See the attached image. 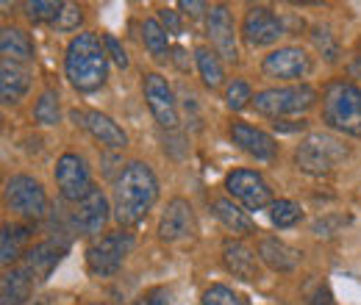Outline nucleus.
<instances>
[{"label":"nucleus","mask_w":361,"mask_h":305,"mask_svg":"<svg viewBox=\"0 0 361 305\" xmlns=\"http://www.w3.org/2000/svg\"><path fill=\"white\" fill-rule=\"evenodd\" d=\"M159 200V178L145 161H131L123 167L114 183V219L123 228H134L147 217Z\"/></svg>","instance_id":"obj_1"},{"label":"nucleus","mask_w":361,"mask_h":305,"mask_svg":"<svg viewBox=\"0 0 361 305\" xmlns=\"http://www.w3.org/2000/svg\"><path fill=\"white\" fill-rule=\"evenodd\" d=\"M64 75L70 87L81 94H92L109 81V53L103 37L94 31L75 34L64 50Z\"/></svg>","instance_id":"obj_2"},{"label":"nucleus","mask_w":361,"mask_h":305,"mask_svg":"<svg viewBox=\"0 0 361 305\" xmlns=\"http://www.w3.org/2000/svg\"><path fill=\"white\" fill-rule=\"evenodd\" d=\"M322 123L336 133L361 139V87L334 78L322 89Z\"/></svg>","instance_id":"obj_3"},{"label":"nucleus","mask_w":361,"mask_h":305,"mask_svg":"<svg viewBox=\"0 0 361 305\" xmlns=\"http://www.w3.org/2000/svg\"><path fill=\"white\" fill-rule=\"evenodd\" d=\"M345 158H348V147L331 133H309L295 147V167L312 178L331 175Z\"/></svg>","instance_id":"obj_4"},{"label":"nucleus","mask_w":361,"mask_h":305,"mask_svg":"<svg viewBox=\"0 0 361 305\" xmlns=\"http://www.w3.org/2000/svg\"><path fill=\"white\" fill-rule=\"evenodd\" d=\"M317 100V89L309 84H295V87H270L256 92L253 97V108L262 114V117H270V120H281V117H289V114H303L314 106Z\"/></svg>","instance_id":"obj_5"},{"label":"nucleus","mask_w":361,"mask_h":305,"mask_svg":"<svg viewBox=\"0 0 361 305\" xmlns=\"http://www.w3.org/2000/svg\"><path fill=\"white\" fill-rule=\"evenodd\" d=\"M131 250H134V233H128L126 228L111 230L87 247V266L94 278H109L123 266Z\"/></svg>","instance_id":"obj_6"},{"label":"nucleus","mask_w":361,"mask_h":305,"mask_svg":"<svg viewBox=\"0 0 361 305\" xmlns=\"http://www.w3.org/2000/svg\"><path fill=\"white\" fill-rule=\"evenodd\" d=\"M6 206L20 219H42L47 214V192L45 186L31 175H11L3 186Z\"/></svg>","instance_id":"obj_7"},{"label":"nucleus","mask_w":361,"mask_h":305,"mask_svg":"<svg viewBox=\"0 0 361 305\" xmlns=\"http://www.w3.org/2000/svg\"><path fill=\"white\" fill-rule=\"evenodd\" d=\"M312 73H314V61L309 50H303L300 44L275 47L262 58V75L270 81H300L309 78Z\"/></svg>","instance_id":"obj_8"},{"label":"nucleus","mask_w":361,"mask_h":305,"mask_svg":"<svg viewBox=\"0 0 361 305\" xmlns=\"http://www.w3.org/2000/svg\"><path fill=\"white\" fill-rule=\"evenodd\" d=\"M226 192L228 197L247 211H264L272 203V189L264 180V175L256 170H233L226 175Z\"/></svg>","instance_id":"obj_9"},{"label":"nucleus","mask_w":361,"mask_h":305,"mask_svg":"<svg viewBox=\"0 0 361 305\" xmlns=\"http://www.w3.org/2000/svg\"><path fill=\"white\" fill-rule=\"evenodd\" d=\"M142 94H145V103H147L156 125L164 128V131H176L180 123V114L173 87L167 84V78L161 73H145L142 75Z\"/></svg>","instance_id":"obj_10"},{"label":"nucleus","mask_w":361,"mask_h":305,"mask_svg":"<svg viewBox=\"0 0 361 305\" xmlns=\"http://www.w3.org/2000/svg\"><path fill=\"white\" fill-rule=\"evenodd\" d=\"M239 34H242V39L247 47H270L275 44L283 34H286V28H283V20L272 11L270 6H247V11H245V17H242V28H239Z\"/></svg>","instance_id":"obj_11"},{"label":"nucleus","mask_w":361,"mask_h":305,"mask_svg":"<svg viewBox=\"0 0 361 305\" xmlns=\"http://www.w3.org/2000/svg\"><path fill=\"white\" fill-rule=\"evenodd\" d=\"M56 186L59 194L70 203H81L92 189V173L84 156L78 153H61L56 161Z\"/></svg>","instance_id":"obj_12"},{"label":"nucleus","mask_w":361,"mask_h":305,"mask_svg":"<svg viewBox=\"0 0 361 305\" xmlns=\"http://www.w3.org/2000/svg\"><path fill=\"white\" fill-rule=\"evenodd\" d=\"M206 37L212 39V47L217 50L220 58L236 61L239 58V47H236V25H233V14L226 3H214L206 11Z\"/></svg>","instance_id":"obj_13"},{"label":"nucleus","mask_w":361,"mask_h":305,"mask_svg":"<svg viewBox=\"0 0 361 305\" xmlns=\"http://www.w3.org/2000/svg\"><path fill=\"white\" fill-rule=\"evenodd\" d=\"M228 136H231V142L242 153H247L256 161H272V158H278V142L267 131H262V128H256V125H250L245 120H233L231 128H228Z\"/></svg>","instance_id":"obj_14"},{"label":"nucleus","mask_w":361,"mask_h":305,"mask_svg":"<svg viewBox=\"0 0 361 305\" xmlns=\"http://www.w3.org/2000/svg\"><path fill=\"white\" fill-rule=\"evenodd\" d=\"M156 233H159V239L167 242V244H176V242L189 239V236L195 233V211H192L189 200L173 197V200L167 203V208L161 211Z\"/></svg>","instance_id":"obj_15"},{"label":"nucleus","mask_w":361,"mask_h":305,"mask_svg":"<svg viewBox=\"0 0 361 305\" xmlns=\"http://www.w3.org/2000/svg\"><path fill=\"white\" fill-rule=\"evenodd\" d=\"M109 211L111 208H109L106 194L94 186L81 203H75V211L70 214V219H73V228L81 230L84 236H97L109 222Z\"/></svg>","instance_id":"obj_16"},{"label":"nucleus","mask_w":361,"mask_h":305,"mask_svg":"<svg viewBox=\"0 0 361 305\" xmlns=\"http://www.w3.org/2000/svg\"><path fill=\"white\" fill-rule=\"evenodd\" d=\"M223 263H226V269L233 278H239L245 283H256L262 278L259 256L239 239H226L223 242Z\"/></svg>","instance_id":"obj_17"},{"label":"nucleus","mask_w":361,"mask_h":305,"mask_svg":"<svg viewBox=\"0 0 361 305\" xmlns=\"http://www.w3.org/2000/svg\"><path fill=\"white\" fill-rule=\"evenodd\" d=\"M73 120L81 123L103 147H111V150L128 147V133L123 131L109 114H100V111H73Z\"/></svg>","instance_id":"obj_18"},{"label":"nucleus","mask_w":361,"mask_h":305,"mask_svg":"<svg viewBox=\"0 0 361 305\" xmlns=\"http://www.w3.org/2000/svg\"><path fill=\"white\" fill-rule=\"evenodd\" d=\"M31 89V70L20 61H0V97L6 106L20 103Z\"/></svg>","instance_id":"obj_19"},{"label":"nucleus","mask_w":361,"mask_h":305,"mask_svg":"<svg viewBox=\"0 0 361 305\" xmlns=\"http://www.w3.org/2000/svg\"><path fill=\"white\" fill-rule=\"evenodd\" d=\"M64 253H67V244H59V242H39V244H34V247L25 250L23 266L42 283V280L50 278V272L59 266Z\"/></svg>","instance_id":"obj_20"},{"label":"nucleus","mask_w":361,"mask_h":305,"mask_svg":"<svg viewBox=\"0 0 361 305\" xmlns=\"http://www.w3.org/2000/svg\"><path fill=\"white\" fill-rule=\"evenodd\" d=\"M39 280L20 263V266H11L6 269L3 280H0V305H23L28 303V297L34 294V286Z\"/></svg>","instance_id":"obj_21"},{"label":"nucleus","mask_w":361,"mask_h":305,"mask_svg":"<svg viewBox=\"0 0 361 305\" xmlns=\"http://www.w3.org/2000/svg\"><path fill=\"white\" fill-rule=\"evenodd\" d=\"M0 53H3L6 61H20V64L34 61V56H37L31 34L17 28V25H6L3 28V34H0Z\"/></svg>","instance_id":"obj_22"},{"label":"nucleus","mask_w":361,"mask_h":305,"mask_svg":"<svg viewBox=\"0 0 361 305\" xmlns=\"http://www.w3.org/2000/svg\"><path fill=\"white\" fill-rule=\"evenodd\" d=\"M259 261H264L275 272H292L300 263V253L281 239H262L259 242Z\"/></svg>","instance_id":"obj_23"},{"label":"nucleus","mask_w":361,"mask_h":305,"mask_svg":"<svg viewBox=\"0 0 361 305\" xmlns=\"http://www.w3.org/2000/svg\"><path fill=\"white\" fill-rule=\"evenodd\" d=\"M195 67L200 73V81L206 89H220L226 84V67H223V58L217 56L214 47L209 44H197L195 47Z\"/></svg>","instance_id":"obj_24"},{"label":"nucleus","mask_w":361,"mask_h":305,"mask_svg":"<svg viewBox=\"0 0 361 305\" xmlns=\"http://www.w3.org/2000/svg\"><path fill=\"white\" fill-rule=\"evenodd\" d=\"M212 214L220 219L233 236H250V233H256L253 219L247 217V211H242L231 197H217L212 203Z\"/></svg>","instance_id":"obj_25"},{"label":"nucleus","mask_w":361,"mask_h":305,"mask_svg":"<svg viewBox=\"0 0 361 305\" xmlns=\"http://www.w3.org/2000/svg\"><path fill=\"white\" fill-rule=\"evenodd\" d=\"M31 242V230L25 225H3L0 236V261L3 266H11L20 256H25V244Z\"/></svg>","instance_id":"obj_26"},{"label":"nucleus","mask_w":361,"mask_h":305,"mask_svg":"<svg viewBox=\"0 0 361 305\" xmlns=\"http://www.w3.org/2000/svg\"><path fill=\"white\" fill-rule=\"evenodd\" d=\"M142 44L147 47V53L153 58H167V53H170V34H167V28L156 17H145L142 20Z\"/></svg>","instance_id":"obj_27"},{"label":"nucleus","mask_w":361,"mask_h":305,"mask_svg":"<svg viewBox=\"0 0 361 305\" xmlns=\"http://www.w3.org/2000/svg\"><path fill=\"white\" fill-rule=\"evenodd\" d=\"M34 120L45 128H53L61 123V103H59V92L56 89H47L39 94L37 106H34Z\"/></svg>","instance_id":"obj_28"},{"label":"nucleus","mask_w":361,"mask_h":305,"mask_svg":"<svg viewBox=\"0 0 361 305\" xmlns=\"http://www.w3.org/2000/svg\"><path fill=\"white\" fill-rule=\"evenodd\" d=\"M312 44L317 47V53L328 61V64H334L336 58H339V42H336V34L328 28V25H312Z\"/></svg>","instance_id":"obj_29"},{"label":"nucleus","mask_w":361,"mask_h":305,"mask_svg":"<svg viewBox=\"0 0 361 305\" xmlns=\"http://www.w3.org/2000/svg\"><path fill=\"white\" fill-rule=\"evenodd\" d=\"M270 219L275 228H295L303 219V208L295 200H275L270 206Z\"/></svg>","instance_id":"obj_30"},{"label":"nucleus","mask_w":361,"mask_h":305,"mask_svg":"<svg viewBox=\"0 0 361 305\" xmlns=\"http://www.w3.org/2000/svg\"><path fill=\"white\" fill-rule=\"evenodd\" d=\"M253 89L247 81H242V78H233L231 84L226 87V106L231 111H242V108H247V106H253Z\"/></svg>","instance_id":"obj_31"},{"label":"nucleus","mask_w":361,"mask_h":305,"mask_svg":"<svg viewBox=\"0 0 361 305\" xmlns=\"http://www.w3.org/2000/svg\"><path fill=\"white\" fill-rule=\"evenodd\" d=\"M23 8H25V17L31 20V23H56V17H59V11H61V3H50V0H28V3H23Z\"/></svg>","instance_id":"obj_32"},{"label":"nucleus","mask_w":361,"mask_h":305,"mask_svg":"<svg viewBox=\"0 0 361 305\" xmlns=\"http://www.w3.org/2000/svg\"><path fill=\"white\" fill-rule=\"evenodd\" d=\"M81 23H84V8L75 6V3H61V11H59L53 28L61 31V34H70V31H78ZM78 34H81V31H78Z\"/></svg>","instance_id":"obj_33"},{"label":"nucleus","mask_w":361,"mask_h":305,"mask_svg":"<svg viewBox=\"0 0 361 305\" xmlns=\"http://www.w3.org/2000/svg\"><path fill=\"white\" fill-rule=\"evenodd\" d=\"M203 305H245V300L233 292V289H228L223 283H214V286H209L206 292H203Z\"/></svg>","instance_id":"obj_34"},{"label":"nucleus","mask_w":361,"mask_h":305,"mask_svg":"<svg viewBox=\"0 0 361 305\" xmlns=\"http://www.w3.org/2000/svg\"><path fill=\"white\" fill-rule=\"evenodd\" d=\"M103 37V44H106V53H109V58L117 64V67H128L131 61H128V53H126V47L120 44V39L114 37V34H100Z\"/></svg>","instance_id":"obj_35"},{"label":"nucleus","mask_w":361,"mask_h":305,"mask_svg":"<svg viewBox=\"0 0 361 305\" xmlns=\"http://www.w3.org/2000/svg\"><path fill=\"white\" fill-rule=\"evenodd\" d=\"M159 23L167 28V34H173V37H180V17H178V11H173V8H159Z\"/></svg>","instance_id":"obj_36"},{"label":"nucleus","mask_w":361,"mask_h":305,"mask_svg":"<svg viewBox=\"0 0 361 305\" xmlns=\"http://www.w3.org/2000/svg\"><path fill=\"white\" fill-rule=\"evenodd\" d=\"M350 75L361 81V39L356 44V50H353V56H350Z\"/></svg>","instance_id":"obj_37"},{"label":"nucleus","mask_w":361,"mask_h":305,"mask_svg":"<svg viewBox=\"0 0 361 305\" xmlns=\"http://www.w3.org/2000/svg\"><path fill=\"white\" fill-rule=\"evenodd\" d=\"M312 305H334V294H331V289H325V286H319L314 294V300Z\"/></svg>","instance_id":"obj_38"},{"label":"nucleus","mask_w":361,"mask_h":305,"mask_svg":"<svg viewBox=\"0 0 361 305\" xmlns=\"http://www.w3.org/2000/svg\"><path fill=\"white\" fill-rule=\"evenodd\" d=\"M180 8H183V14H189V17H200V11H209L206 3H180Z\"/></svg>","instance_id":"obj_39"}]
</instances>
